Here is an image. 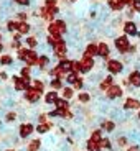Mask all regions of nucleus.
<instances>
[{"label": "nucleus", "mask_w": 140, "mask_h": 151, "mask_svg": "<svg viewBox=\"0 0 140 151\" xmlns=\"http://www.w3.org/2000/svg\"><path fill=\"white\" fill-rule=\"evenodd\" d=\"M27 56H28V49H20V51H18V58H20V59L25 61V59H27Z\"/></svg>", "instance_id": "nucleus-34"}, {"label": "nucleus", "mask_w": 140, "mask_h": 151, "mask_svg": "<svg viewBox=\"0 0 140 151\" xmlns=\"http://www.w3.org/2000/svg\"><path fill=\"white\" fill-rule=\"evenodd\" d=\"M132 7L135 12H140V0H132Z\"/></svg>", "instance_id": "nucleus-39"}, {"label": "nucleus", "mask_w": 140, "mask_h": 151, "mask_svg": "<svg viewBox=\"0 0 140 151\" xmlns=\"http://www.w3.org/2000/svg\"><path fill=\"white\" fill-rule=\"evenodd\" d=\"M101 140H102V133H101V130H96V132H92L91 141H94V143H99Z\"/></svg>", "instance_id": "nucleus-18"}, {"label": "nucleus", "mask_w": 140, "mask_h": 151, "mask_svg": "<svg viewBox=\"0 0 140 151\" xmlns=\"http://www.w3.org/2000/svg\"><path fill=\"white\" fill-rule=\"evenodd\" d=\"M45 100H46V104H54L58 100V94H56V91H51V92H48V94L45 95Z\"/></svg>", "instance_id": "nucleus-13"}, {"label": "nucleus", "mask_w": 140, "mask_h": 151, "mask_svg": "<svg viewBox=\"0 0 140 151\" xmlns=\"http://www.w3.org/2000/svg\"><path fill=\"white\" fill-rule=\"evenodd\" d=\"M102 128L106 130V132H114V128H115V123H114V122H110V120L102 122Z\"/></svg>", "instance_id": "nucleus-20"}, {"label": "nucleus", "mask_w": 140, "mask_h": 151, "mask_svg": "<svg viewBox=\"0 0 140 151\" xmlns=\"http://www.w3.org/2000/svg\"><path fill=\"white\" fill-rule=\"evenodd\" d=\"M117 2H120L122 5H125V4H130V5H132V0H117Z\"/></svg>", "instance_id": "nucleus-45"}, {"label": "nucleus", "mask_w": 140, "mask_h": 151, "mask_svg": "<svg viewBox=\"0 0 140 151\" xmlns=\"http://www.w3.org/2000/svg\"><path fill=\"white\" fill-rule=\"evenodd\" d=\"M124 107L127 110H135V109H139V107H140V102L137 100V99H127V102H125Z\"/></svg>", "instance_id": "nucleus-9"}, {"label": "nucleus", "mask_w": 140, "mask_h": 151, "mask_svg": "<svg viewBox=\"0 0 140 151\" xmlns=\"http://www.w3.org/2000/svg\"><path fill=\"white\" fill-rule=\"evenodd\" d=\"M49 128H51V123H38L36 132H38V133H46Z\"/></svg>", "instance_id": "nucleus-17"}, {"label": "nucleus", "mask_w": 140, "mask_h": 151, "mask_svg": "<svg viewBox=\"0 0 140 151\" xmlns=\"http://www.w3.org/2000/svg\"><path fill=\"white\" fill-rule=\"evenodd\" d=\"M28 74H30V69H28V68H23V69H22V76H23V77H28Z\"/></svg>", "instance_id": "nucleus-41"}, {"label": "nucleus", "mask_w": 140, "mask_h": 151, "mask_svg": "<svg viewBox=\"0 0 140 151\" xmlns=\"http://www.w3.org/2000/svg\"><path fill=\"white\" fill-rule=\"evenodd\" d=\"M38 64H40V66H46V64H48V58H46V56L38 58Z\"/></svg>", "instance_id": "nucleus-36"}, {"label": "nucleus", "mask_w": 140, "mask_h": 151, "mask_svg": "<svg viewBox=\"0 0 140 151\" xmlns=\"http://www.w3.org/2000/svg\"><path fill=\"white\" fill-rule=\"evenodd\" d=\"M51 76H54L56 79H63V77H66V76H65V71H63L59 66H58L56 69H53V71H51Z\"/></svg>", "instance_id": "nucleus-16"}, {"label": "nucleus", "mask_w": 140, "mask_h": 151, "mask_svg": "<svg viewBox=\"0 0 140 151\" xmlns=\"http://www.w3.org/2000/svg\"><path fill=\"white\" fill-rule=\"evenodd\" d=\"M120 95H122V89L119 86H112L109 91H107V97L109 99H117V97H120Z\"/></svg>", "instance_id": "nucleus-6"}, {"label": "nucleus", "mask_w": 140, "mask_h": 151, "mask_svg": "<svg viewBox=\"0 0 140 151\" xmlns=\"http://www.w3.org/2000/svg\"><path fill=\"white\" fill-rule=\"evenodd\" d=\"M40 145H41V141H40V140H33L30 145H28V151H36V150H40Z\"/></svg>", "instance_id": "nucleus-22"}, {"label": "nucleus", "mask_w": 140, "mask_h": 151, "mask_svg": "<svg viewBox=\"0 0 140 151\" xmlns=\"http://www.w3.org/2000/svg\"><path fill=\"white\" fill-rule=\"evenodd\" d=\"M48 41L51 43V45H58V43H61V38L59 36H49Z\"/></svg>", "instance_id": "nucleus-35"}, {"label": "nucleus", "mask_w": 140, "mask_h": 151, "mask_svg": "<svg viewBox=\"0 0 140 151\" xmlns=\"http://www.w3.org/2000/svg\"><path fill=\"white\" fill-rule=\"evenodd\" d=\"M33 89L43 92V82H41V81H35V82H33Z\"/></svg>", "instance_id": "nucleus-32"}, {"label": "nucleus", "mask_w": 140, "mask_h": 151, "mask_svg": "<svg viewBox=\"0 0 140 151\" xmlns=\"http://www.w3.org/2000/svg\"><path fill=\"white\" fill-rule=\"evenodd\" d=\"M5 151H13V150H5Z\"/></svg>", "instance_id": "nucleus-48"}, {"label": "nucleus", "mask_w": 140, "mask_h": 151, "mask_svg": "<svg viewBox=\"0 0 140 151\" xmlns=\"http://www.w3.org/2000/svg\"><path fill=\"white\" fill-rule=\"evenodd\" d=\"M79 66H81V72L91 71V68H92V59H89V58H84V59L79 63Z\"/></svg>", "instance_id": "nucleus-7"}, {"label": "nucleus", "mask_w": 140, "mask_h": 151, "mask_svg": "<svg viewBox=\"0 0 140 151\" xmlns=\"http://www.w3.org/2000/svg\"><path fill=\"white\" fill-rule=\"evenodd\" d=\"M33 130H35V127L31 123H23L22 127H20V136H22V138H27V136L31 135Z\"/></svg>", "instance_id": "nucleus-4"}, {"label": "nucleus", "mask_w": 140, "mask_h": 151, "mask_svg": "<svg viewBox=\"0 0 140 151\" xmlns=\"http://www.w3.org/2000/svg\"><path fill=\"white\" fill-rule=\"evenodd\" d=\"M18 30H20V33H28V30H30V27H28V23H23V22H20L18 23Z\"/></svg>", "instance_id": "nucleus-27"}, {"label": "nucleus", "mask_w": 140, "mask_h": 151, "mask_svg": "<svg viewBox=\"0 0 140 151\" xmlns=\"http://www.w3.org/2000/svg\"><path fill=\"white\" fill-rule=\"evenodd\" d=\"M71 71L74 72V74H78V72L81 71V66H79V63H74V61H73V64H71Z\"/></svg>", "instance_id": "nucleus-31"}, {"label": "nucleus", "mask_w": 140, "mask_h": 151, "mask_svg": "<svg viewBox=\"0 0 140 151\" xmlns=\"http://www.w3.org/2000/svg\"><path fill=\"white\" fill-rule=\"evenodd\" d=\"M27 64L33 66V64H38V58H36V53L35 51H31V49H28V56H27Z\"/></svg>", "instance_id": "nucleus-12"}, {"label": "nucleus", "mask_w": 140, "mask_h": 151, "mask_svg": "<svg viewBox=\"0 0 140 151\" xmlns=\"http://www.w3.org/2000/svg\"><path fill=\"white\" fill-rule=\"evenodd\" d=\"M0 63H2V64H5V66H8L12 63V58L10 56H4L2 59H0Z\"/></svg>", "instance_id": "nucleus-37"}, {"label": "nucleus", "mask_w": 140, "mask_h": 151, "mask_svg": "<svg viewBox=\"0 0 140 151\" xmlns=\"http://www.w3.org/2000/svg\"><path fill=\"white\" fill-rule=\"evenodd\" d=\"M51 87H53V91L61 89V81L59 79H53V81H51Z\"/></svg>", "instance_id": "nucleus-30"}, {"label": "nucleus", "mask_w": 140, "mask_h": 151, "mask_svg": "<svg viewBox=\"0 0 140 151\" xmlns=\"http://www.w3.org/2000/svg\"><path fill=\"white\" fill-rule=\"evenodd\" d=\"M115 46L119 48V51H122V53H125V51H132L133 48H129V41H127V38L125 36H120L115 40Z\"/></svg>", "instance_id": "nucleus-3"}, {"label": "nucleus", "mask_w": 140, "mask_h": 151, "mask_svg": "<svg viewBox=\"0 0 140 151\" xmlns=\"http://www.w3.org/2000/svg\"><path fill=\"white\" fill-rule=\"evenodd\" d=\"M107 69H109L110 72H112V74H119V72L122 71V64L120 63H119V61H109V63H107Z\"/></svg>", "instance_id": "nucleus-5"}, {"label": "nucleus", "mask_w": 140, "mask_h": 151, "mask_svg": "<svg viewBox=\"0 0 140 151\" xmlns=\"http://www.w3.org/2000/svg\"><path fill=\"white\" fill-rule=\"evenodd\" d=\"M17 2H18V4H22V5H27L28 4V0H17Z\"/></svg>", "instance_id": "nucleus-46"}, {"label": "nucleus", "mask_w": 140, "mask_h": 151, "mask_svg": "<svg viewBox=\"0 0 140 151\" xmlns=\"http://www.w3.org/2000/svg\"><path fill=\"white\" fill-rule=\"evenodd\" d=\"M109 5L112 7V10H120L124 5L120 4V2H117V0H109Z\"/></svg>", "instance_id": "nucleus-26"}, {"label": "nucleus", "mask_w": 140, "mask_h": 151, "mask_svg": "<svg viewBox=\"0 0 140 151\" xmlns=\"http://www.w3.org/2000/svg\"><path fill=\"white\" fill-rule=\"evenodd\" d=\"M28 45H30L31 48H33V46H36V40H35V38H28Z\"/></svg>", "instance_id": "nucleus-42"}, {"label": "nucleus", "mask_w": 140, "mask_h": 151, "mask_svg": "<svg viewBox=\"0 0 140 151\" xmlns=\"http://www.w3.org/2000/svg\"><path fill=\"white\" fill-rule=\"evenodd\" d=\"M129 151H139V148H137V146H130Z\"/></svg>", "instance_id": "nucleus-47"}, {"label": "nucleus", "mask_w": 140, "mask_h": 151, "mask_svg": "<svg viewBox=\"0 0 140 151\" xmlns=\"http://www.w3.org/2000/svg\"><path fill=\"white\" fill-rule=\"evenodd\" d=\"M43 92L36 91V89H27V92H25V99H27L28 102H38L40 100V97H41Z\"/></svg>", "instance_id": "nucleus-2"}, {"label": "nucleus", "mask_w": 140, "mask_h": 151, "mask_svg": "<svg viewBox=\"0 0 140 151\" xmlns=\"http://www.w3.org/2000/svg\"><path fill=\"white\" fill-rule=\"evenodd\" d=\"M110 87H112V76H107L106 79L102 81V84H101V89H102V91H109Z\"/></svg>", "instance_id": "nucleus-14"}, {"label": "nucleus", "mask_w": 140, "mask_h": 151, "mask_svg": "<svg viewBox=\"0 0 140 151\" xmlns=\"http://www.w3.org/2000/svg\"><path fill=\"white\" fill-rule=\"evenodd\" d=\"M139 120H140V113H139Z\"/></svg>", "instance_id": "nucleus-49"}, {"label": "nucleus", "mask_w": 140, "mask_h": 151, "mask_svg": "<svg viewBox=\"0 0 140 151\" xmlns=\"http://www.w3.org/2000/svg\"><path fill=\"white\" fill-rule=\"evenodd\" d=\"M119 145H120V146H125V145H127V138H119Z\"/></svg>", "instance_id": "nucleus-44"}, {"label": "nucleus", "mask_w": 140, "mask_h": 151, "mask_svg": "<svg viewBox=\"0 0 140 151\" xmlns=\"http://www.w3.org/2000/svg\"><path fill=\"white\" fill-rule=\"evenodd\" d=\"M54 105H56L58 109H68L69 104H68V100H66V99H58L56 102H54Z\"/></svg>", "instance_id": "nucleus-21"}, {"label": "nucleus", "mask_w": 140, "mask_h": 151, "mask_svg": "<svg viewBox=\"0 0 140 151\" xmlns=\"http://www.w3.org/2000/svg\"><path fill=\"white\" fill-rule=\"evenodd\" d=\"M17 118V115L13 112H10V113H7V122H13Z\"/></svg>", "instance_id": "nucleus-40"}, {"label": "nucleus", "mask_w": 140, "mask_h": 151, "mask_svg": "<svg viewBox=\"0 0 140 151\" xmlns=\"http://www.w3.org/2000/svg\"><path fill=\"white\" fill-rule=\"evenodd\" d=\"M71 64H73V61L63 59V61H61V64H59V68L63 69V71H71Z\"/></svg>", "instance_id": "nucleus-23"}, {"label": "nucleus", "mask_w": 140, "mask_h": 151, "mask_svg": "<svg viewBox=\"0 0 140 151\" xmlns=\"http://www.w3.org/2000/svg\"><path fill=\"white\" fill-rule=\"evenodd\" d=\"M125 33H129V35H137V28H135V25H133L132 22H129V23H125Z\"/></svg>", "instance_id": "nucleus-15"}, {"label": "nucleus", "mask_w": 140, "mask_h": 151, "mask_svg": "<svg viewBox=\"0 0 140 151\" xmlns=\"http://www.w3.org/2000/svg\"><path fill=\"white\" fill-rule=\"evenodd\" d=\"M0 49H2V45H0Z\"/></svg>", "instance_id": "nucleus-50"}, {"label": "nucleus", "mask_w": 140, "mask_h": 151, "mask_svg": "<svg viewBox=\"0 0 140 151\" xmlns=\"http://www.w3.org/2000/svg\"><path fill=\"white\" fill-rule=\"evenodd\" d=\"M66 81H68V82H71V84H74L76 81H78V74H74V72H69V74L66 76Z\"/></svg>", "instance_id": "nucleus-28"}, {"label": "nucleus", "mask_w": 140, "mask_h": 151, "mask_svg": "<svg viewBox=\"0 0 140 151\" xmlns=\"http://www.w3.org/2000/svg\"><path fill=\"white\" fill-rule=\"evenodd\" d=\"M96 54H97V46L96 45H89L84 51V58H89V59H92V56H96Z\"/></svg>", "instance_id": "nucleus-8"}, {"label": "nucleus", "mask_w": 140, "mask_h": 151, "mask_svg": "<svg viewBox=\"0 0 140 151\" xmlns=\"http://www.w3.org/2000/svg\"><path fill=\"white\" fill-rule=\"evenodd\" d=\"M8 30H10V31L18 30V23H17V22H10V23H8Z\"/></svg>", "instance_id": "nucleus-38"}, {"label": "nucleus", "mask_w": 140, "mask_h": 151, "mask_svg": "<svg viewBox=\"0 0 140 151\" xmlns=\"http://www.w3.org/2000/svg\"><path fill=\"white\" fill-rule=\"evenodd\" d=\"M65 48H66V45H65L63 41H61V43H58V45H54V53H56L58 56L61 58V59L65 58V53H66V49H65Z\"/></svg>", "instance_id": "nucleus-11"}, {"label": "nucleus", "mask_w": 140, "mask_h": 151, "mask_svg": "<svg viewBox=\"0 0 140 151\" xmlns=\"http://www.w3.org/2000/svg\"><path fill=\"white\" fill-rule=\"evenodd\" d=\"M129 82L132 84L133 87H140V72L139 71H135V72H132V74H130Z\"/></svg>", "instance_id": "nucleus-10"}, {"label": "nucleus", "mask_w": 140, "mask_h": 151, "mask_svg": "<svg viewBox=\"0 0 140 151\" xmlns=\"http://www.w3.org/2000/svg\"><path fill=\"white\" fill-rule=\"evenodd\" d=\"M78 99H79V102H89V99H91V97H89V94L83 92V94H79V97H78Z\"/></svg>", "instance_id": "nucleus-33"}, {"label": "nucleus", "mask_w": 140, "mask_h": 151, "mask_svg": "<svg viewBox=\"0 0 140 151\" xmlns=\"http://www.w3.org/2000/svg\"><path fill=\"white\" fill-rule=\"evenodd\" d=\"M48 30H49V33H51V36H59V35H63L66 31V25H65V22L58 20V22H53L49 25Z\"/></svg>", "instance_id": "nucleus-1"}, {"label": "nucleus", "mask_w": 140, "mask_h": 151, "mask_svg": "<svg viewBox=\"0 0 140 151\" xmlns=\"http://www.w3.org/2000/svg\"><path fill=\"white\" fill-rule=\"evenodd\" d=\"M74 87H76V89H81V87H83V81H81V79H78V81L74 82Z\"/></svg>", "instance_id": "nucleus-43"}, {"label": "nucleus", "mask_w": 140, "mask_h": 151, "mask_svg": "<svg viewBox=\"0 0 140 151\" xmlns=\"http://www.w3.org/2000/svg\"><path fill=\"white\" fill-rule=\"evenodd\" d=\"M97 54H101V56L106 58L107 54H109V48H107V45H99L97 46Z\"/></svg>", "instance_id": "nucleus-19"}, {"label": "nucleus", "mask_w": 140, "mask_h": 151, "mask_svg": "<svg viewBox=\"0 0 140 151\" xmlns=\"http://www.w3.org/2000/svg\"><path fill=\"white\" fill-rule=\"evenodd\" d=\"M87 150L89 151H101V146H99V143H94V141H87Z\"/></svg>", "instance_id": "nucleus-24"}, {"label": "nucleus", "mask_w": 140, "mask_h": 151, "mask_svg": "<svg viewBox=\"0 0 140 151\" xmlns=\"http://www.w3.org/2000/svg\"><path fill=\"white\" fill-rule=\"evenodd\" d=\"M99 146H101V150H102V148H106V150H110V146H112V145H110V141L107 140V138H102V140L99 141Z\"/></svg>", "instance_id": "nucleus-25"}, {"label": "nucleus", "mask_w": 140, "mask_h": 151, "mask_svg": "<svg viewBox=\"0 0 140 151\" xmlns=\"http://www.w3.org/2000/svg\"><path fill=\"white\" fill-rule=\"evenodd\" d=\"M63 97L68 100V99L73 97V89H63Z\"/></svg>", "instance_id": "nucleus-29"}]
</instances>
